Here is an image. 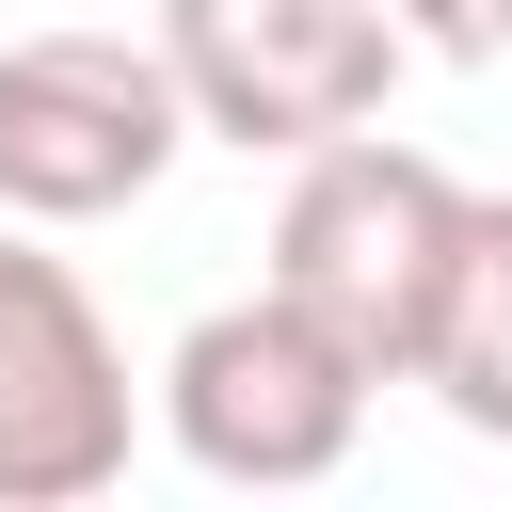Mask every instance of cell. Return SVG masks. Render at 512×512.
I'll return each mask as SVG.
<instances>
[{
  "mask_svg": "<svg viewBox=\"0 0 512 512\" xmlns=\"http://www.w3.org/2000/svg\"><path fill=\"white\" fill-rule=\"evenodd\" d=\"M448 224H464V176L416 160V144H384V112H368V128H336V144L288 160L272 288H288L368 384H416V336H432V288H448Z\"/></svg>",
  "mask_w": 512,
  "mask_h": 512,
  "instance_id": "obj_1",
  "label": "cell"
},
{
  "mask_svg": "<svg viewBox=\"0 0 512 512\" xmlns=\"http://www.w3.org/2000/svg\"><path fill=\"white\" fill-rule=\"evenodd\" d=\"M144 48L176 64L192 144H240V160H304V144L368 128L416 64L384 0H160Z\"/></svg>",
  "mask_w": 512,
  "mask_h": 512,
  "instance_id": "obj_2",
  "label": "cell"
},
{
  "mask_svg": "<svg viewBox=\"0 0 512 512\" xmlns=\"http://www.w3.org/2000/svg\"><path fill=\"white\" fill-rule=\"evenodd\" d=\"M160 432H176L192 480L304 496V480L352 464V432H368V368H352L288 288H256V304H208V320L160 352Z\"/></svg>",
  "mask_w": 512,
  "mask_h": 512,
  "instance_id": "obj_3",
  "label": "cell"
},
{
  "mask_svg": "<svg viewBox=\"0 0 512 512\" xmlns=\"http://www.w3.org/2000/svg\"><path fill=\"white\" fill-rule=\"evenodd\" d=\"M192 112L144 32H16L0 48V208L16 224H112L176 176Z\"/></svg>",
  "mask_w": 512,
  "mask_h": 512,
  "instance_id": "obj_4",
  "label": "cell"
},
{
  "mask_svg": "<svg viewBox=\"0 0 512 512\" xmlns=\"http://www.w3.org/2000/svg\"><path fill=\"white\" fill-rule=\"evenodd\" d=\"M128 352L96 320V288L48 240H0V512H80L128 480Z\"/></svg>",
  "mask_w": 512,
  "mask_h": 512,
  "instance_id": "obj_5",
  "label": "cell"
},
{
  "mask_svg": "<svg viewBox=\"0 0 512 512\" xmlns=\"http://www.w3.org/2000/svg\"><path fill=\"white\" fill-rule=\"evenodd\" d=\"M416 384H432L480 448H512V192H464L448 288H432V336H416Z\"/></svg>",
  "mask_w": 512,
  "mask_h": 512,
  "instance_id": "obj_6",
  "label": "cell"
},
{
  "mask_svg": "<svg viewBox=\"0 0 512 512\" xmlns=\"http://www.w3.org/2000/svg\"><path fill=\"white\" fill-rule=\"evenodd\" d=\"M400 16V48H432V64H512V0H384Z\"/></svg>",
  "mask_w": 512,
  "mask_h": 512,
  "instance_id": "obj_7",
  "label": "cell"
}]
</instances>
